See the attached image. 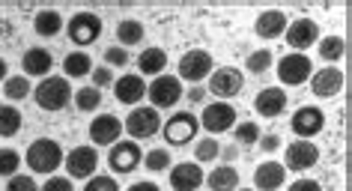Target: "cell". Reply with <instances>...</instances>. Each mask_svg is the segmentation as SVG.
<instances>
[{
  "instance_id": "cell-20",
  "label": "cell",
  "mask_w": 352,
  "mask_h": 191,
  "mask_svg": "<svg viewBox=\"0 0 352 191\" xmlns=\"http://www.w3.org/2000/svg\"><path fill=\"white\" fill-rule=\"evenodd\" d=\"M113 95H117L120 105H138L140 99L146 95V81L140 75H122L113 78Z\"/></svg>"
},
{
  "instance_id": "cell-25",
  "label": "cell",
  "mask_w": 352,
  "mask_h": 191,
  "mask_svg": "<svg viewBox=\"0 0 352 191\" xmlns=\"http://www.w3.org/2000/svg\"><path fill=\"white\" fill-rule=\"evenodd\" d=\"M93 72V60L90 54H84V51H72V54H66L63 60V78L66 81H78V78H90Z\"/></svg>"
},
{
  "instance_id": "cell-44",
  "label": "cell",
  "mask_w": 352,
  "mask_h": 191,
  "mask_svg": "<svg viewBox=\"0 0 352 191\" xmlns=\"http://www.w3.org/2000/svg\"><path fill=\"white\" fill-rule=\"evenodd\" d=\"M204 95H206V87L204 84H191V90L182 93V99H188L191 105H200V102H204Z\"/></svg>"
},
{
  "instance_id": "cell-33",
  "label": "cell",
  "mask_w": 352,
  "mask_h": 191,
  "mask_svg": "<svg viewBox=\"0 0 352 191\" xmlns=\"http://www.w3.org/2000/svg\"><path fill=\"white\" fill-rule=\"evenodd\" d=\"M275 66V54H272L269 48H260V51H251L248 57H245V69H248L251 75H266L269 69Z\"/></svg>"
},
{
  "instance_id": "cell-47",
  "label": "cell",
  "mask_w": 352,
  "mask_h": 191,
  "mask_svg": "<svg viewBox=\"0 0 352 191\" xmlns=\"http://www.w3.org/2000/svg\"><path fill=\"white\" fill-rule=\"evenodd\" d=\"M6 78H10V63L0 57V81H6Z\"/></svg>"
},
{
  "instance_id": "cell-32",
  "label": "cell",
  "mask_w": 352,
  "mask_h": 191,
  "mask_svg": "<svg viewBox=\"0 0 352 191\" xmlns=\"http://www.w3.org/2000/svg\"><path fill=\"white\" fill-rule=\"evenodd\" d=\"M30 93H33L30 78H24V75H10L3 81V95L6 99H12V102H24Z\"/></svg>"
},
{
  "instance_id": "cell-19",
  "label": "cell",
  "mask_w": 352,
  "mask_h": 191,
  "mask_svg": "<svg viewBox=\"0 0 352 191\" xmlns=\"http://www.w3.org/2000/svg\"><path fill=\"white\" fill-rule=\"evenodd\" d=\"M254 111H257L260 117H280L287 111V93L284 87H266V90L257 93V99H254Z\"/></svg>"
},
{
  "instance_id": "cell-30",
  "label": "cell",
  "mask_w": 352,
  "mask_h": 191,
  "mask_svg": "<svg viewBox=\"0 0 352 191\" xmlns=\"http://www.w3.org/2000/svg\"><path fill=\"white\" fill-rule=\"evenodd\" d=\"M72 102H75L78 111L93 114V111H99V105H102V90H96V87H81V90L72 93Z\"/></svg>"
},
{
  "instance_id": "cell-21",
  "label": "cell",
  "mask_w": 352,
  "mask_h": 191,
  "mask_svg": "<svg viewBox=\"0 0 352 191\" xmlns=\"http://www.w3.org/2000/svg\"><path fill=\"white\" fill-rule=\"evenodd\" d=\"M287 182V168L280 161H263L254 170V191H278Z\"/></svg>"
},
{
  "instance_id": "cell-27",
  "label": "cell",
  "mask_w": 352,
  "mask_h": 191,
  "mask_svg": "<svg viewBox=\"0 0 352 191\" xmlns=\"http://www.w3.org/2000/svg\"><path fill=\"white\" fill-rule=\"evenodd\" d=\"M33 27H36L39 36L45 39H54L60 30H63V15H60L57 10H39L36 19H33Z\"/></svg>"
},
{
  "instance_id": "cell-15",
  "label": "cell",
  "mask_w": 352,
  "mask_h": 191,
  "mask_svg": "<svg viewBox=\"0 0 352 191\" xmlns=\"http://www.w3.org/2000/svg\"><path fill=\"white\" fill-rule=\"evenodd\" d=\"M320 161V146H314V141H293L284 150V168L287 170H311Z\"/></svg>"
},
{
  "instance_id": "cell-29",
  "label": "cell",
  "mask_w": 352,
  "mask_h": 191,
  "mask_svg": "<svg viewBox=\"0 0 352 191\" xmlns=\"http://www.w3.org/2000/svg\"><path fill=\"white\" fill-rule=\"evenodd\" d=\"M24 126V117L15 105H0V137H15Z\"/></svg>"
},
{
  "instance_id": "cell-26",
  "label": "cell",
  "mask_w": 352,
  "mask_h": 191,
  "mask_svg": "<svg viewBox=\"0 0 352 191\" xmlns=\"http://www.w3.org/2000/svg\"><path fill=\"white\" fill-rule=\"evenodd\" d=\"M167 66V51L164 48H146L138 57V72L140 75H162Z\"/></svg>"
},
{
  "instance_id": "cell-8",
  "label": "cell",
  "mask_w": 352,
  "mask_h": 191,
  "mask_svg": "<svg viewBox=\"0 0 352 191\" xmlns=\"http://www.w3.org/2000/svg\"><path fill=\"white\" fill-rule=\"evenodd\" d=\"M206 81H209L206 90L218 95V99H236L245 87V75H242V69H236V66H218V69H212V75H209Z\"/></svg>"
},
{
  "instance_id": "cell-1",
  "label": "cell",
  "mask_w": 352,
  "mask_h": 191,
  "mask_svg": "<svg viewBox=\"0 0 352 191\" xmlns=\"http://www.w3.org/2000/svg\"><path fill=\"white\" fill-rule=\"evenodd\" d=\"M30 95L36 99V105L42 111L57 114V111H63V108L72 105V84H69L63 75H51V78H42V81L33 87Z\"/></svg>"
},
{
  "instance_id": "cell-18",
  "label": "cell",
  "mask_w": 352,
  "mask_h": 191,
  "mask_svg": "<svg viewBox=\"0 0 352 191\" xmlns=\"http://www.w3.org/2000/svg\"><path fill=\"white\" fill-rule=\"evenodd\" d=\"M120 135H122L120 117H113V114H99V117H93V123H90V141H93L96 146H111V144H117Z\"/></svg>"
},
{
  "instance_id": "cell-24",
  "label": "cell",
  "mask_w": 352,
  "mask_h": 191,
  "mask_svg": "<svg viewBox=\"0 0 352 191\" xmlns=\"http://www.w3.org/2000/svg\"><path fill=\"white\" fill-rule=\"evenodd\" d=\"M204 186L209 191H236L239 188V170L233 164H221V168L209 170V177H204Z\"/></svg>"
},
{
  "instance_id": "cell-34",
  "label": "cell",
  "mask_w": 352,
  "mask_h": 191,
  "mask_svg": "<svg viewBox=\"0 0 352 191\" xmlns=\"http://www.w3.org/2000/svg\"><path fill=\"white\" fill-rule=\"evenodd\" d=\"M218 153H221V144H218L215 137H200V141L195 144V161H197V164L215 161Z\"/></svg>"
},
{
  "instance_id": "cell-4",
  "label": "cell",
  "mask_w": 352,
  "mask_h": 191,
  "mask_svg": "<svg viewBox=\"0 0 352 191\" xmlns=\"http://www.w3.org/2000/svg\"><path fill=\"white\" fill-rule=\"evenodd\" d=\"M122 128L131 135V141H149L162 132V117H158L155 108H146V105H135L131 114L122 120Z\"/></svg>"
},
{
  "instance_id": "cell-7",
  "label": "cell",
  "mask_w": 352,
  "mask_h": 191,
  "mask_svg": "<svg viewBox=\"0 0 352 191\" xmlns=\"http://www.w3.org/2000/svg\"><path fill=\"white\" fill-rule=\"evenodd\" d=\"M278 81L284 84V87H302L305 81H311V75H314V63H311V57L307 54H298V51H293V54H287V57H280L278 63Z\"/></svg>"
},
{
  "instance_id": "cell-36",
  "label": "cell",
  "mask_w": 352,
  "mask_h": 191,
  "mask_svg": "<svg viewBox=\"0 0 352 191\" xmlns=\"http://www.w3.org/2000/svg\"><path fill=\"white\" fill-rule=\"evenodd\" d=\"M21 168V155L12 150V146H0V177H15Z\"/></svg>"
},
{
  "instance_id": "cell-23",
  "label": "cell",
  "mask_w": 352,
  "mask_h": 191,
  "mask_svg": "<svg viewBox=\"0 0 352 191\" xmlns=\"http://www.w3.org/2000/svg\"><path fill=\"white\" fill-rule=\"evenodd\" d=\"M24 78H48V72L54 69V54L48 48H28V54L21 57Z\"/></svg>"
},
{
  "instance_id": "cell-3",
  "label": "cell",
  "mask_w": 352,
  "mask_h": 191,
  "mask_svg": "<svg viewBox=\"0 0 352 191\" xmlns=\"http://www.w3.org/2000/svg\"><path fill=\"white\" fill-rule=\"evenodd\" d=\"M197 132H200V120L195 117V111H176V114H170V120L162 123V135H164L167 146L195 144Z\"/></svg>"
},
{
  "instance_id": "cell-38",
  "label": "cell",
  "mask_w": 352,
  "mask_h": 191,
  "mask_svg": "<svg viewBox=\"0 0 352 191\" xmlns=\"http://www.w3.org/2000/svg\"><path fill=\"white\" fill-rule=\"evenodd\" d=\"M3 191H39V186L33 177H28V173H15V177H10Z\"/></svg>"
},
{
  "instance_id": "cell-37",
  "label": "cell",
  "mask_w": 352,
  "mask_h": 191,
  "mask_svg": "<svg viewBox=\"0 0 352 191\" xmlns=\"http://www.w3.org/2000/svg\"><path fill=\"white\" fill-rule=\"evenodd\" d=\"M144 161H146V170L164 173V170H170V150H164V146H155V150L146 153Z\"/></svg>"
},
{
  "instance_id": "cell-12",
  "label": "cell",
  "mask_w": 352,
  "mask_h": 191,
  "mask_svg": "<svg viewBox=\"0 0 352 191\" xmlns=\"http://www.w3.org/2000/svg\"><path fill=\"white\" fill-rule=\"evenodd\" d=\"M289 128H293V135H298V141H311L325 128V114L322 108L316 105H302L296 111L293 117H289Z\"/></svg>"
},
{
  "instance_id": "cell-28",
  "label": "cell",
  "mask_w": 352,
  "mask_h": 191,
  "mask_svg": "<svg viewBox=\"0 0 352 191\" xmlns=\"http://www.w3.org/2000/svg\"><path fill=\"white\" fill-rule=\"evenodd\" d=\"M117 42H120V48L140 45V42H144V24L135 19H122L117 24Z\"/></svg>"
},
{
  "instance_id": "cell-16",
  "label": "cell",
  "mask_w": 352,
  "mask_h": 191,
  "mask_svg": "<svg viewBox=\"0 0 352 191\" xmlns=\"http://www.w3.org/2000/svg\"><path fill=\"white\" fill-rule=\"evenodd\" d=\"M343 72L338 66H322V69H314L311 75V93L316 99H334L340 90H343Z\"/></svg>"
},
{
  "instance_id": "cell-9",
  "label": "cell",
  "mask_w": 352,
  "mask_h": 191,
  "mask_svg": "<svg viewBox=\"0 0 352 191\" xmlns=\"http://www.w3.org/2000/svg\"><path fill=\"white\" fill-rule=\"evenodd\" d=\"M146 95H149V102H153L155 111L173 108L182 102V81L176 75H155L153 84L146 87Z\"/></svg>"
},
{
  "instance_id": "cell-43",
  "label": "cell",
  "mask_w": 352,
  "mask_h": 191,
  "mask_svg": "<svg viewBox=\"0 0 352 191\" xmlns=\"http://www.w3.org/2000/svg\"><path fill=\"white\" fill-rule=\"evenodd\" d=\"M260 150L263 153H275V150H280V146H284V141H280V135H275V132H272V135H260Z\"/></svg>"
},
{
  "instance_id": "cell-48",
  "label": "cell",
  "mask_w": 352,
  "mask_h": 191,
  "mask_svg": "<svg viewBox=\"0 0 352 191\" xmlns=\"http://www.w3.org/2000/svg\"><path fill=\"white\" fill-rule=\"evenodd\" d=\"M218 155H224V159L230 161V159H236V155H239V150H236V146H227V150H221Z\"/></svg>"
},
{
  "instance_id": "cell-41",
  "label": "cell",
  "mask_w": 352,
  "mask_h": 191,
  "mask_svg": "<svg viewBox=\"0 0 352 191\" xmlns=\"http://www.w3.org/2000/svg\"><path fill=\"white\" fill-rule=\"evenodd\" d=\"M84 191H120V186H117V179L113 177H90L87 179V186H84Z\"/></svg>"
},
{
  "instance_id": "cell-6",
  "label": "cell",
  "mask_w": 352,
  "mask_h": 191,
  "mask_svg": "<svg viewBox=\"0 0 352 191\" xmlns=\"http://www.w3.org/2000/svg\"><path fill=\"white\" fill-rule=\"evenodd\" d=\"M212 69H215V60L209 51H186V54L179 57V66H176V78L179 81H188V84H204L209 75H212Z\"/></svg>"
},
{
  "instance_id": "cell-49",
  "label": "cell",
  "mask_w": 352,
  "mask_h": 191,
  "mask_svg": "<svg viewBox=\"0 0 352 191\" xmlns=\"http://www.w3.org/2000/svg\"><path fill=\"white\" fill-rule=\"evenodd\" d=\"M236 191H254V188H236Z\"/></svg>"
},
{
  "instance_id": "cell-40",
  "label": "cell",
  "mask_w": 352,
  "mask_h": 191,
  "mask_svg": "<svg viewBox=\"0 0 352 191\" xmlns=\"http://www.w3.org/2000/svg\"><path fill=\"white\" fill-rule=\"evenodd\" d=\"M90 87H96V90H104V87H111L113 84V75H111V69L108 66H93V72H90Z\"/></svg>"
},
{
  "instance_id": "cell-5",
  "label": "cell",
  "mask_w": 352,
  "mask_h": 191,
  "mask_svg": "<svg viewBox=\"0 0 352 191\" xmlns=\"http://www.w3.org/2000/svg\"><path fill=\"white\" fill-rule=\"evenodd\" d=\"M102 30H104L102 19L96 12H90V10L75 12L72 19H69V24H66V33H69V39H72V45H81V48L99 42Z\"/></svg>"
},
{
  "instance_id": "cell-13",
  "label": "cell",
  "mask_w": 352,
  "mask_h": 191,
  "mask_svg": "<svg viewBox=\"0 0 352 191\" xmlns=\"http://www.w3.org/2000/svg\"><path fill=\"white\" fill-rule=\"evenodd\" d=\"M63 164L69 170V179H90L99 170V153L96 146H75L72 153L63 155Z\"/></svg>"
},
{
  "instance_id": "cell-35",
  "label": "cell",
  "mask_w": 352,
  "mask_h": 191,
  "mask_svg": "<svg viewBox=\"0 0 352 191\" xmlns=\"http://www.w3.org/2000/svg\"><path fill=\"white\" fill-rule=\"evenodd\" d=\"M230 132L236 137V144H242V146H254V144L260 141V135H263L257 123H245V120H242V123H236Z\"/></svg>"
},
{
  "instance_id": "cell-17",
  "label": "cell",
  "mask_w": 352,
  "mask_h": 191,
  "mask_svg": "<svg viewBox=\"0 0 352 191\" xmlns=\"http://www.w3.org/2000/svg\"><path fill=\"white\" fill-rule=\"evenodd\" d=\"M167 173H170V188L173 191H197L200 186H204V177H206L197 161H179V164H173Z\"/></svg>"
},
{
  "instance_id": "cell-22",
  "label": "cell",
  "mask_w": 352,
  "mask_h": 191,
  "mask_svg": "<svg viewBox=\"0 0 352 191\" xmlns=\"http://www.w3.org/2000/svg\"><path fill=\"white\" fill-rule=\"evenodd\" d=\"M287 15L280 12V10H266V12H260L257 15V21H254V33H257L260 39H280L284 36V30H287Z\"/></svg>"
},
{
  "instance_id": "cell-42",
  "label": "cell",
  "mask_w": 352,
  "mask_h": 191,
  "mask_svg": "<svg viewBox=\"0 0 352 191\" xmlns=\"http://www.w3.org/2000/svg\"><path fill=\"white\" fill-rule=\"evenodd\" d=\"M39 191H75V186L69 177H48V182Z\"/></svg>"
},
{
  "instance_id": "cell-10",
  "label": "cell",
  "mask_w": 352,
  "mask_h": 191,
  "mask_svg": "<svg viewBox=\"0 0 352 191\" xmlns=\"http://www.w3.org/2000/svg\"><path fill=\"white\" fill-rule=\"evenodd\" d=\"M197 120H200V128H206L209 135H224L239 123L236 108L230 105V102H212V105L204 108V114H200Z\"/></svg>"
},
{
  "instance_id": "cell-2",
  "label": "cell",
  "mask_w": 352,
  "mask_h": 191,
  "mask_svg": "<svg viewBox=\"0 0 352 191\" xmlns=\"http://www.w3.org/2000/svg\"><path fill=\"white\" fill-rule=\"evenodd\" d=\"M63 164V146H60L54 137H36L28 146V168L33 173H45V177H54V170Z\"/></svg>"
},
{
  "instance_id": "cell-39",
  "label": "cell",
  "mask_w": 352,
  "mask_h": 191,
  "mask_svg": "<svg viewBox=\"0 0 352 191\" xmlns=\"http://www.w3.org/2000/svg\"><path fill=\"white\" fill-rule=\"evenodd\" d=\"M129 51H122L120 45H113V48H108V51H104V66H117V69H126L129 66Z\"/></svg>"
},
{
  "instance_id": "cell-11",
  "label": "cell",
  "mask_w": 352,
  "mask_h": 191,
  "mask_svg": "<svg viewBox=\"0 0 352 191\" xmlns=\"http://www.w3.org/2000/svg\"><path fill=\"white\" fill-rule=\"evenodd\" d=\"M140 164H144V153H140L138 141H117L111 144V153H108V168L120 177L126 173H135Z\"/></svg>"
},
{
  "instance_id": "cell-46",
  "label": "cell",
  "mask_w": 352,
  "mask_h": 191,
  "mask_svg": "<svg viewBox=\"0 0 352 191\" xmlns=\"http://www.w3.org/2000/svg\"><path fill=\"white\" fill-rule=\"evenodd\" d=\"M129 191H162V188L149 179H140V182H135V186H129Z\"/></svg>"
},
{
  "instance_id": "cell-31",
  "label": "cell",
  "mask_w": 352,
  "mask_h": 191,
  "mask_svg": "<svg viewBox=\"0 0 352 191\" xmlns=\"http://www.w3.org/2000/svg\"><path fill=\"white\" fill-rule=\"evenodd\" d=\"M316 45H320L316 54H320L325 63H338V60H343V54H346V42H343L340 36H322Z\"/></svg>"
},
{
  "instance_id": "cell-45",
  "label": "cell",
  "mask_w": 352,
  "mask_h": 191,
  "mask_svg": "<svg viewBox=\"0 0 352 191\" xmlns=\"http://www.w3.org/2000/svg\"><path fill=\"white\" fill-rule=\"evenodd\" d=\"M287 191H322V186L316 179H296Z\"/></svg>"
},
{
  "instance_id": "cell-14",
  "label": "cell",
  "mask_w": 352,
  "mask_h": 191,
  "mask_svg": "<svg viewBox=\"0 0 352 191\" xmlns=\"http://www.w3.org/2000/svg\"><path fill=\"white\" fill-rule=\"evenodd\" d=\"M284 39H287L289 48H296L298 54H302L305 48H314L316 42H320V24L314 19H296V21L287 24Z\"/></svg>"
}]
</instances>
